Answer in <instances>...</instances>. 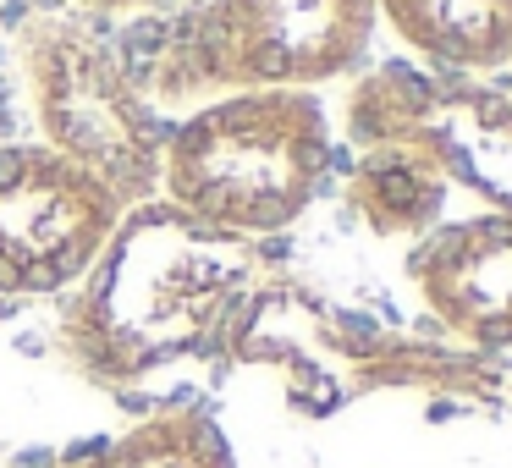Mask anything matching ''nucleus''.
<instances>
[{
  "instance_id": "nucleus-7",
  "label": "nucleus",
  "mask_w": 512,
  "mask_h": 468,
  "mask_svg": "<svg viewBox=\"0 0 512 468\" xmlns=\"http://www.w3.org/2000/svg\"><path fill=\"white\" fill-rule=\"evenodd\" d=\"M105 6H127V0H105Z\"/></svg>"
},
{
  "instance_id": "nucleus-5",
  "label": "nucleus",
  "mask_w": 512,
  "mask_h": 468,
  "mask_svg": "<svg viewBox=\"0 0 512 468\" xmlns=\"http://www.w3.org/2000/svg\"><path fill=\"white\" fill-rule=\"evenodd\" d=\"M133 210L50 144L0 149V292H61L89 276Z\"/></svg>"
},
{
  "instance_id": "nucleus-4",
  "label": "nucleus",
  "mask_w": 512,
  "mask_h": 468,
  "mask_svg": "<svg viewBox=\"0 0 512 468\" xmlns=\"http://www.w3.org/2000/svg\"><path fill=\"white\" fill-rule=\"evenodd\" d=\"M369 0H204L166 56V83L281 89L347 67L364 45Z\"/></svg>"
},
{
  "instance_id": "nucleus-3",
  "label": "nucleus",
  "mask_w": 512,
  "mask_h": 468,
  "mask_svg": "<svg viewBox=\"0 0 512 468\" xmlns=\"http://www.w3.org/2000/svg\"><path fill=\"white\" fill-rule=\"evenodd\" d=\"M23 67L50 149L111 182L127 204H144L160 182V138L100 39L67 17H39L23 34Z\"/></svg>"
},
{
  "instance_id": "nucleus-1",
  "label": "nucleus",
  "mask_w": 512,
  "mask_h": 468,
  "mask_svg": "<svg viewBox=\"0 0 512 468\" xmlns=\"http://www.w3.org/2000/svg\"><path fill=\"white\" fill-rule=\"evenodd\" d=\"M248 243L204 226L166 199H144L116 221L105 254L61 314V347L105 386L144 380L221 336L248 281Z\"/></svg>"
},
{
  "instance_id": "nucleus-6",
  "label": "nucleus",
  "mask_w": 512,
  "mask_h": 468,
  "mask_svg": "<svg viewBox=\"0 0 512 468\" xmlns=\"http://www.w3.org/2000/svg\"><path fill=\"white\" fill-rule=\"evenodd\" d=\"M56 468H232V446L204 413H155L149 424L116 435L100 452H83Z\"/></svg>"
},
{
  "instance_id": "nucleus-2",
  "label": "nucleus",
  "mask_w": 512,
  "mask_h": 468,
  "mask_svg": "<svg viewBox=\"0 0 512 468\" xmlns=\"http://www.w3.org/2000/svg\"><path fill=\"white\" fill-rule=\"evenodd\" d=\"M325 171V116L309 94L248 89L204 105L160 144L166 204L221 232L292 221Z\"/></svg>"
}]
</instances>
